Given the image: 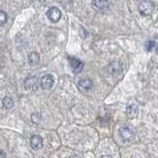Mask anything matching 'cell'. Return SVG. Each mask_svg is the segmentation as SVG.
I'll list each match as a JSON object with an SVG mask.
<instances>
[{
    "label": "cell",
    "instance_id": "cell-1",
    "mask_svg": "<svg viewBox=\"0 0 158 158\" xmlns=\"http://www.w3.org/2000/svg\"><path fill=\"white\" fill-rule=\"evenodd\" d=\"M154 11V3L149 0H144L139 4V12L143 16H150Z\"/></svg>",
    "mask_w": 158,
    "mask_h": 158
},
{
    "label": "cell",
    "instance_id": "cell-2",
    "mask_svg": "<svg viewBox=\"0 0 158 158\" xmlns=\"http://www.w3.org/2000/svg\"><path fill=\"white\" fill-rule=\"evenodd\" d=\"M47 16L52 23H56L61 18V11L57 7H51L48 10Z\"/></svg>",
    "mask_w": 158,
    "mask_h": 158
},
{
    "label": "cell",
    "instance_id": "cell-3",
    "mask_svg": "<svg viewBox=\"0 0 158 158\" xmlns=\"http://www.w3.org/2000/svg\"><path fill=\"white\" fill-rule=\"evenodd\" d=\"M69 63H70V66L72 68V71L75 73V74H78L80 73L82 70H83V67H84V64L83 62L80 60V59H78L76 57H69Z\"/></svg>",
    "mask_w": 158,
    "mask_h": 158
},
{
    "label": "cell",
    "instance_id": "cell-4",
    "mask_svg": "<svg viewBox=\"0 0 158 158\" xmlns=\"http://www.w3.org/2000/svg\"><path fill=\"white\" fill-rule=\"evenodd\" d=\"M53 77L49 74H47V75H44L41 79V87L43 89H46V90H48V89H52L53 86Z\"/></svg>",
    "mask_w": 158,
    "mask_h": 158
},
{
    "label": "cell",
    "instance_id": "cell-5",
    "mask_svg": "<svg viewBox=\"0 0 158 158\" xmlns=\"http://www.w3.org/2000/svg\"><path fill=\"white\" fill-rule=\"evenodd\" d=\"M39 81L36 77H28L25 80V88L29 91H35L38 88Z\"/></svg>",
    "mask_w": 158,
    "mask_h": 158
},
{
    "label": "cell",
    "instance_id": "cell-6",
    "mask_svg": "<svg viewBox=\"0 0 158 158\" xmlns=\"http://www.w3.org/2000/svg\"><path fill=\"white\" fill-rule=\"evenodd\" d=\"M110 5V0H92V6L95 10L101 11V10L107 9Z\"/></svg>",
    "mask_w": 158,
    "mask_h": 158
},
{
    "label": "cell",
    "instance_id": "cell-7",
    "mask_svg": "<svg viewBox=\"0 0 158 158\" xmlns=\"http://www.w3.org/2000/svg\"><path fill=\"white\" fill-rule=\"evenodd\" d=\"M93 87V81L90 79H82L78 82V88L82 92L89 91Z\"/></svg>",
    "mask_w": 158,
    "mask_h": 158
},
{
    "label": "cell",
    "instance_id": "cell-8",
    "mask_svg": "<svg viewBox=\"0 0 158 158\" xmlns=\"http://www.w3.org/2000/svg\"><path fill=\"white\" fill-rule=\"evenodd\" d=\"M120 135L123 137V140H131L133 137V131L131 127H123L120 128Z\"/></svg>",
    "mask_w": 158,
    "mask_h": 158
},
{
    "label": "cell",
    "instance_id": "cell-9",
    "mask_svg": "<svg viewBox=\"0 0 158 158\" xmlns=\"http://www.w3.org/2000/svg\"><path fill=\"white\" fill-rule=\"evenodd\" d=\"M30 144H31L32 148H34V149H41L43 147V138L38 135H34L31 137Z\"/></svg>",
    "mask_w": 158,
    "mask_h": 158
},
{
    "label": "cell",
    "instance_id": "cell-10",
    "mask_svg": "<svg viewBox=\"0 0 158 158\" xmlns=\"http://www.w3.org/2000/svg\"><path fill=\"white\" fill-rule=\"evenodd\" d=\"M126 114L127 118H135L137 117L138 115V107L136 105H135V104H132V105H130L126 110Z\"/></svg>",
    "mask_w": 158,
    "mask_h": 158
},
{
    "label": "cell",
    "instance_id": "cell-11",
    "mask_svg": "<svg viewBox=\"0 0 158 158\" xmlns=\"http://www.w3.org/2000/svg\"><path fill=\"white\" fill-rule=\"evenodd\" d=\"M39 60H40V56H39L38 52H33L30 53V56H29V63L31 64V65H34V64L38 63Z\"/></svg>",
    "mask_w": 158,
    "mask_h": 158
},
{
    "label": "cell",
    "instance_id": "cell-12",
    "mask_svg": "<svg viewBox=\"0 0 158 158\" xmlns=\"http://www.w3.org/2000/svg\"><path fill=\"white\" fill-rule=\"evenodd\" d=\"M2 105L5 109H11L14 106V101L10 97H4L2 100Z\"/></svg>",
    "mask_w": 158,
    "mask_h": 158
},
{
    "label": "cell",
    "instance_id": "cell-13",
    "mask_svg": "<svg viewBox=\"0 0 158 158\" xmlns=\"http://www.w3.org/2000/svg\"><path fill=\"white\" fill-rule=\"evenodd\" d=\"M155 47V42L154 41H147L145 44H144V48H145V51L150 52L153 48Z\"/></svg>",
    "mask_w": 158,
    "mask_h": 158
},
{
    "label": "cell",
    "instance_id": "cell-14",
    "mask_svg": "<svg viewBox=\"0 0 158 158\" xmlns=\"http://www.w3.org/2000/svg\"><path fill=\"white\" fill-rule=\"evenodd\" d=\"M7 20H8L7 13L4 11H0V26H3L7 22Z\"/></svg>",
    "mask_w": 158,
    "mask_h": 158
},
{
    "label": "cell",
    "instance_id": "cell-15",
    "mask_svg": "<svg viewBox=\"0 0 158 158\" xmlns=\"http://www.w3.org/2000/svg\"><path fill=\"white\" fill-rule=\"evenodd\" d=\"M5 157H6V154H5V152L2 149H0V158H5Z\"/></svg>",
    "mask_w": 158,
    "mask_h": 158
},
{
    "label": "cell",
    "instance_id": "cell-16",
    "mask_svg": "<svg viewBox=\"0 0 158 158\" xmlns=\"http://www.w3.org/2000/svg\"><path fill=\"white\" fill-rule=\"evenodd\" d=\"M101 158H113L112 156H110V155H103Z\"/></svg>",
    "mask_w": 158,
    "mask_h": 158
}]
</instances>
